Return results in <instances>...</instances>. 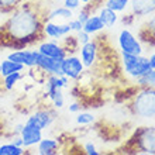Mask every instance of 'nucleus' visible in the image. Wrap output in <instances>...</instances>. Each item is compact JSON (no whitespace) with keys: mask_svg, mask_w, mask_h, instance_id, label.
Listing matches in <instances>:
<instances>
[{"mask_svg":"<svg viewBox=\"0 0 155 155\" xmlns=\"http://www.w3.org/2000/svg\"><path fill=\"white\" fill-rule=\"evenodd\" d=\"M103 6H106L116 13H121L130 7V0H104Z\"/></svg>","mask_w":155,"mask_h":155,"instance_id":"obj_22","label":"nucleus"},{"mask_svg":"<svg viewBox=\"0 0 155 155\" xmlns=\"http://www.w3.org/2000/svg\"><path fill=\"white\" fill-rule=\"evenodd\" d=\"M83 152L87 155H100V151H97V148L94 147V144L92 143H86L83 145Z\"/></svg>","mask_w":155,"mask_h":155,"instance_id":"obj_29","label":"nucleus"},{"mask_svg":"<svg viewBox=\"0 0 155 155\" xmlns=\"http://www.w3.org/2000/svg\"><path fill=\"white\" fill-rule=\"evenodd\" d=\"M97 16L100 17V20L103 21L104 27H114L116 23L118 21V14L117 13L113 12V10H110V8L106 7V6L100 7Z\"/></svg>","mask_w":155,"mask_h":155,"instance_id":"obj_17","label":"nucleus"},{"mask_svg":"<svg viewBox=\"0 0 155 155\" xmlns=\"http://www.w3.org/2000/svg\"><path fill=\"white\" fill-rule=\"evenodd\" d=\"M20 137L23 138V147L24 148L35 147L40 143V140L42 138V130H38L35 127L24 123V126L21 128Z\"/></svg>","mask_w":155,"mask_h":155,"instance_id":"obj_13","label":"nucleus"},{"mask_svg":"<svg viewBox=\"0 0 155 155\" xmlns=\"http://www.w3.org/2000/svg\"><path fill=\"white\" fill-rule=\"evenodd\" d=\"M23 0H0V12H10L17 8Z\"/></svg>","mask_w":155,"mask_h":155,"instance_id":"obj_26","label":"nucleus"},{"mask_svg":"<svg viewBox=\"0 0 155 155\" xmlns=\"http://www.w3.org/2000/svg\"><path fill=\"white\" fill-rule=\"evenodd\" d=\"M0 66H2V76L10 75V74H13V72H24V69H25L24 65L12 61V59H7V58L2 61Z\"/></svg>","mask_w":155,"mask_h":155,"instance_id":"obj_19","label":"nucleus"},{"mask_svg":"<svg viewBox=\"0 0 155 155\" xmlns=\"http://www.w3.org/2000/svg\"><path fill=\"white\" fill-rule=\"evenodd\" d=\"M61 71L71 81H79L82 75L85 74V66L82 64L81 58L74 54H69L61 61Z\"/></svg>","mask_w":155,"mask_h":155,"instance_id":"obj_8","label":"nucleus"},{"mask_svg":"<svg viewBox=\"0 0 155 155\" xmlns=\"http://www.w3.org/2000/svg\"><path fill=\"white\" fill-rule=\"evenodd\" d=\"M23 78H24L23 72H13V74H10V75H6V76H3L2 86H3L4 90H13L14 86H16Z\"/></svg>","mask_w":155,"mask_h":155,"instance_id":"obj_20","label":"nucleus"},{"mask_svg":"<svg viewBox=\"0 0 155 155\" xmlns=\"http://www.w3.org/2000/svg\"><path fill=\"white\" fill-rule=\"evenodd\" d=\"M128 109L138 118L155 120V86L137 87L128 102Z\"/></svg>","mask_w":155,"mask_h":155,"instance_id":"obj_2","label":"nucleus"},{"mask_svg":"<svg viewBox=\"0 0 155 155\" xmlns=\"http://www.w3.org/2000/svg\"><path fill=\"white\" fill-rule=\"evenodd\" d=\"M23 126H24V124H17V126L14 127V134H16V135H20V133H21V128H23Z\"/></svg>","mask_w":155,"mask_h":155,"instance_id":"obj_34","label":"nucleus"},{"mask_svg":"<svg viewBox=\"0 0 155 155\" xmlns=\"http://www.w3.org/2000/svg\"><path fill=\"white\" fill-rule=\"evenodd\" d=\"M72 33L69 24L65 23V24H57L51 20H45L44 25H42V34L45 37H49L52 40H61L62 37H65L68 34Z\"/></svg>","mask_w":155,"mask_h":155,"instance_id":"obj_11","label":"nucleus"},{"mask_svg":"<svg viewBox=\"0 0 155 155\" xmlns=\"http://www.w3.org/2000/svg\"><path fill=\"white\" fill-rule=\"evenodd\" d=\"M59 150V141L57 138H42L37 144L38 155H55Z\"/></svg>","mask_w":155,"mask_h":155,"instance_id":"obj_15","label":"nucleus"},{"mask_svg":"<svg viewBox=\"0 0 155 155\" xmlns=\"http://www.w3.org/2000/svg\"><path fill=\"white\" fill-rule=\"evenodd\" d=\"M0 76H2V66H0Z\"/></svg>","mask_w":155,"mask_h":155,"instance_id":"obj_36","label":"nucleus"},{"mask_svg":"<svg viewBox=\"0 0 155 155\" xmlns=\"http://www.w3.org/2000/svg\"><path fill=\"white\" fill-rule=\"evenodd\" d=\"M24 154H25L24 147H18V145L13 143L0 145V155H24Z\"/></svg>","mask_w":155,"mask_h":155,"instance_id":"obj_21","label":"nucleus"},{"mask_svg":"<svg viewBox=\"0 0 155 155\" xmlns=\"http://www.w3.org/2000/svg\"><path fill=\"white\" fill-rule=\"evenodd\" d=\"M90 2H92V0H81V3H82V6H83V4H89Z\"/></svg>","mask_w":155,"mask_h":155,"instance_id":"obj_35","label":"nucleus"},{"mask_svg":"<svg viewBox=\"0 0 155 155\" xmlns=\"http://www.w3.org/2000/svg\"><path fill=\"white\" fill-rule=\"evenodd\" d=\"M131 14L134 17H147L155 13V0H130Z\"/></svg>","mask_w":155,"mask_h":155,"instance_id":"obj_14","label":"nucleus"},{"mask_svg":"<svg viewBox=\"0 0 155 155\" xmlns=\"http://www.w3.org/2000/svg\"><path fill=\"white\" fill-rule=\"evenodd\" d=\"M57 18L69 21L71 18H74V12H72V10H69V8L64 7V6H61V7H55L54 10H51V12L48 13V16H47V18H45V20L54 21V20H57Z\"/></svg>","mask_w":155,"mask_h":155,"instance_id":"obj_18","label":"nucleus"},{"mask_svg":"<svg viewBox=\"0 0 155 155\" xmlns=\"http://www.w3.org/2000/svg\"><path fill=\"white\" fill-rule=\"evenodd\" d=\"M141 33H147V35L145 37H141L140 38V41L143 42V41H145L148 37H154L155 38V13H152L151 17L147 20V23H145V25H144V28L141 30Z\"/></svg>","mask_w":155,"mask_h":155,"instance_id":"obj_24","label":"nucleus"},{"mask_svg":"<svg viewBox=\"0 0 155 155\" xmlns=\"http://www.w3.org/2000/svg\"><path fill=\"white\" fill-rule=\"evenodd\" d=\"M96 121V116L89 111H79L76 116V123L79 126H89Z\"/></svg>","mask_w":155,"mask_h":155,"instance_id":"obj_25","label":"nucleus"},{"mask_svg":"<svg viewBox=\"0 0 155 155\" xmlns=\"http://www.w3.org/2000/svg\"><path fill=\"white\" fill-rule=\"evenodd\" d=\"M75 37H76V41H78V44L79 45H83V44H86V42H89V41L92 40V35H90L89 33H86L85 30L78 31Z\"/></svg>","mask_w":155,"mask_h":155,"instance_id":"obj_27","label":"nucleus"},{"mask_svg":"<svg viewBox=\"0 0 155 155\" xmlns=\"http://www.w3.org/2000/svg\"><path fill=\"white\" fill-rule=\"evenodd\" d=\"M37 55L38 51L37 49H25V48H20L7 55V59H12L14 62H18L21 65H24L25 68H35L37 64Z\"/></svg>","mask_w":155,"mask_h":155,"instance_id":"obj_9","label":"nucleus"},{"mask_svg":"<svg viewBox=\"0 0 155 155\" xmlns=\"http://www.w3.org/2000/svg\"><path fill=\"white\" fill-rule=\"evenodd\" d=\"M99 40L96 37V40H90L89 42L81 45L79 48V58H81L82 64L85 66V69H92L97 65V59H99Z\"/></svg>","mask_w":155,"mask_h":155,"instance_id":"obj_7","label":"nucleus"},{"mask_svg":"<svg viewBox=\"0 0 155 155\" xmlns=\"http://www.w3.org/2000/svg\"><path fill=\"white\" fill-rule=\"evenodd\" d=\"M120 57H121L123 72L134 81L152 69L151 65H150V61H148V57L133 55V54L127 52H120Z\"/></svg>","mask_w":155,"mask_h":155,"instance_id":"obj_3","label":"nucleus"},{"mask_svg":"<svg viewBox=\"0 0 155 155\" xmlns=\"http://www.w3.org/2000/svg\"><path fill=\"white\" fill-rule=\"evenodd\" d=\"M55 118H57L55 109L44 107V109L35 110L33 114H30L27 117V120H25V124H30V126L35 127L38 130H45V128H48L52 124Z\"/></svg>","mask_w":155,"mask_h":155,"instance_id":"obj_6","label":"nucleus"},{"mask_svg":"<svg viewBox=\"0 0 155 155\" xmlns=\"http://www.w3.org/2000/svg\"><path fill=\"white\" fill-rule=\"evenodd\" d=\"M38 52L42 54V55H47V57L55 58L58 61H62L64 58L68 55L66 49L62 47L61 42H57V41H42L40 45H38Z\"/></svg>","mask_w":155,"mask_h":155,"instance_id":"obj_10","label":"nucleus"},{"mask_svg":"<svg viewBox=\"0 0 155 155\" xmlns=\"http://www.w3.org/2000/svg\"><path fill=\"white\" fill-rule=\"evenodd\" d=\"M103 28H104V24H103V21L100 20V17L97 14H90L89 18L83 23V30L86 33H89L90 35L100 33Z\"/></svg>","mask_w":155,"mask_h":155,"instance_id":"obj_16","label":"nucleus"},{"mask_svg":"<svg viewBox=\"0 0 155 155\" xmlns=\"http://www.w3.org/2000/svg\"><path fill=\"white\" fill-rule=\"evenodd\" d=\"M82 109V104L81 102H74L71 103L69 106H68V110H69V113H79Z\"/></svg>","mask_w":155,"mask_h":155,"instance_id":"obj_31","label":"nucleus"},{"mask_svg":"<svg viewBox=\"0 0 155 155\" xmlns=\"http://www.w3.org/2000/svg\"><path fill=\"white\" fill-rule=\"evenodd\" d=\"M35 66L40 68L47 75H64L61 71V61H58L55 58L47 57V55H42L40 52L37 55V64H35Z\"/></svg>","mask_w":155,"mask_h":155,"instance_id":"obj_12","label":"nucleus"},{"mask_svg":"<svg viewBox=\"0 0 155 155\" xmlns=\"http://www.w3.org/2000/svg\"><path fill=\"white\" fill-rule=\"evenodd\" d=\"M62 6L74 12V10H78V8L82 7V3H81V0H64Z\"/></svg>","mask_w":155,"mask_h":155,"instance_id":"obj_28","label":"nucleus"},{"mask_svg":"<svg viewBox=\"0 0 155 155\" xmlns=\"http://www.w3.org/2000/svg\"><path fill=\"white\" fill-rule=\"evenodd\" d=\"M44 18L28 4H20L14 8V13L0 28V38L6 40V45L20 47L33 44L44 37L42 25Z\"/></svg>","mask_w":155,"mask_h":155,"instance_id":"obj_1","label":"nucleus"},{"mask_svg":"<svg viewBox=\"0 0 155 155\" xmlns=\"http://www.w3.org/2000/svg\"><path fill=\"white\" fill-rule=\"evenodd\" d=\"M68 24H69L71 30H72L74 33H78V31L83 30V23H81L78 18H71V20L68 21Z\"/></svg>","mask_w":155,"mask_h":155,"instance_id":"obj_30","label":"nucleus"},{"mask_svg":"<svg viewBox=\"0 0 155 155\" xmlns=\"http://www.w3.org/2000/svg\"><path fill=\"white\" fill-rule=\"evenodd\" d=\"M12 143H13V144H16V145H18V147H23V138H21L20 135H16V137L13 138Z\"/></svg>","mask_w":155,"mask_h":155,"instance_id":"obj_32","label":"nucleus"},{"mask_svg":"<svg viewBox=\"0 0 155 155\" xmlns=\"http://www.w3.org/2000/svg\"><path fill=\"white\" fill-rule=\"evenodd\" d=\"M117 44L121 52L133 54V55H143L144 54V47L143 42L137 38L130 30L123 28L117 35Z\"/></svg>","mask_w":155,"mask_h":155,"instance_id":"obj_5","label":"nucleus"},{"mask_svg":"<svg viewBox=\"0 0 155 155\" xmlns=\"http://www.w3.org/2000/svg\"><path fill=\"white\" fill-rule=\"evenodd\" d=\"M137 87H144V86H155V69L148 71L145 75L135 79Z\"/></svg>","mask_w":155,"mask_h":155,"instance_id":"obj_23","label":"nucleus"},{"mask_svg":"<svg viewBox=\"0 0 155 155\" xmlns=\"http://www.w3.org/2000/svg\"><path fill=\"white\" fill-rule=\"evenodd\" d=\"M133 152L155 155V127H141L130 140Z\"/></svg>","mask_w":155,"mask_h":155,"instance_id":"obj_4","label":"nucleus"},{"mask_svg":"<svg viewBox=\"0 0 155 155\" xmlns=\"http://www.w3.org/2000/svg\"><path fill=\"white\" fill-rule=\"evenodd\" d=\"M148 61H150V65H151L152 69H155V52H152L148 58Z\"/></svg>","mask_w":155,"mask_h":155,"instance_id":"obj_33","label":"nucleus"}]
</instances>
